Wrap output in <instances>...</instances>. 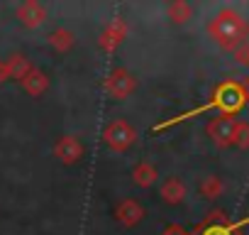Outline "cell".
Wrapping results in <instances>:
<instances>
[{
    "label": "cell",
    "mask_w": 249,
    "mask_h": 235,
    "mask_svg": "<svg viewBox=\"0 0 249 235\" xmlns=\"http://www.w3.org/2000/svg\"><path fill=\"white\" fill-rule=\"evenodd\" d=\"M210 35L222 49H237L242 42H247L249 27L234 10H222L210 22Z\"/></svg>",
    "instance_id": "1"
},
{
    "label": "cell",
    "mask_w": 249,
    "mask_h": 235,
    "mask_svg": "<svg viewBox=\"0 0 249 235\" xmlns=\"http://www.w3.org/2000/svg\"><path fill=\"white\" fill-rule=\"evenodd\" d=\"M244 103H247V93L242 91V86H239L237 81H227V83H222V86L215 91V98H213V103H210L208 108H217L222 115H232V113H237Z\"/></svg>",
    "instance_id": "2"
},
{
    "label": "cell",
    "mask_w": 249,
    "mask_h": 235,
    "mask_svg": "<svg viewBox=\"0 0 249 235\" xmlns=\"http://www.w3.org/2000/svg\"><path fill=\"white\" fill-rule=\"evenodd\" d=\"M237 125L239 120L234 118H215V120L208 125V135L215 140V145L220 147H227V145H234V133H237Z\"/></svg>",
    "instance_id": "3"
},
{
    "label": "cell",
    "mask_w": 249,
    "mask_h": 235,
    "mask_svg": "<svg viewBox=\"0 0 249 235\" xmlns=\"http://www.w3.org/2000/svg\"><path fill=\"white\" fill-rule=\"evenodd\" d=\"M105 137H107V142H110L112 147H117V150L127 147V145L135 140L132 130H130L127 125H124V123H115V125H110V128H107V133H105Z\"/></svg>",
    "instance_id": "4"
},
{
    "label": "cell",
    "mask_w": 249,
    "mask_h": 235,
    "mask_svg": "<svg viewBox=\"0 0 249 235\" xmlns=\"http://www.w3.org/2000/svg\"><path fill=\"white\" fill-rule=\"evenodd\" d=\"M135 83H132V78L127 76V74H112V78H110V91L115 93V96H124V93H130V88H132Z\"/></svg>",
    "instance_id": "5"
},
{
    "label": "cell",
    "mask_w": 249,
    "mask_h": 235,
    "mask_svg": "<svg viewBox=\"0 0 249 235\" xmlns=\"http://www.w3.org/2000/svg\"><path fill=\"white\" fill-rule=\"evenodd\" d=\"M161 194H164L166 201H181V198L186 196V189H183V184H181L178 179H169V181L164 184Z\"/></svg>",
    "instance_id": "6"
},
{
    "label": "cell",
    "mask_w": 249,
    "mask_h": 235,
    "mask_svg": "<svg viewBox=\"0 0 249 235\" xmlns=\"http://www.w3.org/2000/svg\"><path fill=\"white\" fill-rule=\"evenodd\" d=\"M200 194H203L205 198H217V196L222 194V181H220L217 176H208V179L200 184Z\"/></svg>",
    "instance_id": "7"
},
{
    "label": "cell",
    "mask_w": 249,
    "mask_h": 235,
    "mask_svg": "<svg viewBox=\"0 0 249 235\" xmlns=\"http://www.w3.org/2000/svg\"><path fill=\"white\" fill-rule=\"evenodd\" d=\"M20 15L25 18V22H27V25H39V22H42L44 10H42L37 3H27V5L22 8V13H20Z\"/></svg>",
    "instance_id": "8"
},
{
    "label": "cell",
    "mask_w": 249,
    "mask_h": 235,
    "mask_svg": "<svg viewBox=\"0 0 249 235\" xmlns=\"http://www.w3.org/2000/svg\"><path fill=\"white\" fill-rule=\"evenodd\" d=\"M56 152L66 159V162H71V159H78V155H81V147H78V142H73V140H64L59 147H56Z\"/></svg>",
    "instance_id": "9"
},
{
    "label": "cell",
    "mask_w": 249,
    "mask_h": 235,
    "mask_svg": "<svg viewBox=\"0 0 249 235\" xmlns=\"http://www.w3.org/2000/svg\"><path fill=\"white\" fill-rule=\"evenodd\" d=\"M234 145H237V147H242V150H247V147H249V125H247V123H239V125H237Z\"/></svg>",
    "instance_id": "10"
},
{
    "label": "cell",
    "mask_w": 249,
    "mask_h": 235,
    "mask_svg": "<svg viewBox=\"0 0 249 235\" xmlns=\"http://www.w3.org/2000/svg\"><path fill=\"white\" fill-rule=\"evenodd\" d=\"M234 52V59H237V64H244V66H249V42H242L237 49H232Z\"/></svg>",
    "instance_id": "11"
},
{
    "label": "cell",
    "mask_w": 249,
    "mask_h": 235,
    "mask_svg": "<svg viewBox=\"0 0 249 235\" xmlns=\"http://www.w3.org/2000/svg\"><path fill=\"white\" fill-rule=\"evenodd\" d=\"M171 15L176 18V22H186V18H188V5H176V8H171Z\"/></svg>",
    "instance_id": "12"
}]
</instances>
